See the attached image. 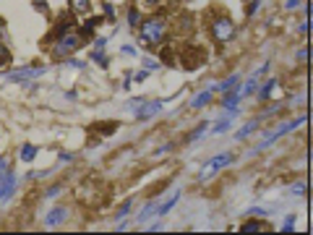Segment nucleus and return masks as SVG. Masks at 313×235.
<instances>
[{"mask_svg":"<svg viewBox=\"0 0 313 235\" xmlns=\"http://www.w3.org/2000/svg\"><path fill=\"white\" fill-rule=\"evenodd\" d=\"M42 74H44V68H39V65H27V68L11 70L6 79H8V81H32V79H39Z\"/></svg>","mask_w":313,"mask_h":235,"instance_id":"7","label":"nucleus"},{"mask_svg":"<svg viewBox=\"0 0 313 235\" xmlns=\"http://www.w3.org/2000/svg\"><path fill=\"white\" fill-rule=\"evenodd\" d=\"M238 81H240V74H232V76H227L225 81L214 84V86H212V91H230V89H235V86H238Z\"/></svg>","mask_w":313,"mask_h":235,"instance_id":"15","label":"nucleus"},{"mask_svg":"<svg viewBox=\"0 0 313 235\" xmlns=\"http://www.w3.org/2000/svg\"><path fill=\"white\" fill-rule=\"evenodd\" d=\"M11 60V47H6V44H0V65H6Z\"/></svg>","mask_w":313,"mask_h":235,"instance_id":"28","label":"nucleus"},{"mask_svg":"<svg viewBox=\"0 0 313 235\" xmlns=\"http://www.w3.org/2000/svg\"><path fill=\"white\" fill-rule=\"evenodd\" d=\"M6 170H11V165H8V159H0V173H6Z\"/></svg>","mask_w":313,"mask_h":235,"instance_id":"39","label":"nucleus"},{"mask_svg":"<svg viewBox=\"0 0 313 235\" xmlns=\"http://www.w3.org/2000/svg\"><path fill=\"white\" fill-rule=\"evenodd\" d=\"M105 18L115 24V18H118V13H115V6H113V3H105Z\"/></svg>","mask_w":313,"mask_h":235,"instance_id":"27","label":"nucleus"},{"mask_svg":"<svg viewBox=\"0 0 313 235\" xmlns=\"http://www.w3.org/2000/svg\"><path fill=\"white\" fill-rule=\"evenodd\" d=\"M68 65H71V68H84V63H81V60H73V58L68 60Z\"/></svg>","mask_w":313,"mask_h":235,"instance_id":"40","label":"nucleus"},{"mask_svg":"<svg viewBox=\"0 0 313 235\" xmlns=\"http://www.w3.org/2000/svg\"><path fill=\"white\" fill-rule=\"evenodd\" d=\"M172 3H180V0H172Z\"/></svg>","mask_w":313,"mask_h":235,"instance_id":"45","label":"nucleus"},{"mask_svg":"<svg viewBox=\"0 0 313 235\" xmlns=\"http://www.w3.org/2000/svg\"><path fill=\"white\" fill-rule=\"evenodd\" d=\"M305 121H308V115H298V118H295V121H287V123H282V126H279V128H277L274 133H269V136H266V138L261 141V144H258V147H256L253 152H261V149H269V147L274 144V141H279V138H282V136H287L290 131H295V128H298V126H303Z\"/></svg>","mask_w":313,"mask_h":235,"instance_id":"3","label":"nucleus"},{"mask_svg":"<svg viewBox=\"0 0 313 235\" xmlns=\"http://www.w3.org/2000/svg\"><path fill=\"white\" fill-rule=\"evenodd\" d=\"M13 191H16V173L11 168L6 173H0V204H6L13 196Z\"/></svg>","mask_w":313,"mask_h":235,"instance_id":"6","label":"nucleus"},{"mask_svg":"<svg viewBox=\"0 0 313 235\" xmlns=\"http://www.w3.org/2000/svg\"><path fill=\"white\" fill-rule=\"evenodd\" d=\"M235 24H232V18L230 16H219V18H214V24H212V34H214V39L222 44V42H230L232 37H235Z\"/></svg>","mask_w":313,"mask_h":235,"instance_id":"4","label":"nucleus"},{"mask_svg":"<svg viewBox=\"0 0 313 235\" xmlns=\"http://www.w3.org/2000/svg\"><path fill=\"white\" fill-rule=\"evenodd\" d=\"M146 76H149V70H139V74H133L131 79H136V81H144Z\"/></svg>","mask_w":313,"mask_h":235,"instance_id":"36","label":"nucleus"},{"mask_svg":"<svg viewBox=\"0 0 313 235\" xmlns=\"http://www.w3.org/2000/svg\"><path fill=\"white\" fill-rule=\"evenodd\" d=\"M251 217H269L272 215V209H264V206H253L251 212H248Z\"/></svg>","mask_w":313,"mask_h":235,"instance_id":"26","label":"nucleus"},{"mask_svg":"<svg viewBox=\"0 0 313 235\" xmlns=\"http://www.w3.org/2000/svg\"><path fill=\"white\" fill-rule=\"evenodd\" d=\"M258 126H261V118H256V121H251V123H245V126H243V128H240V131L235 133V138H238V141L248 138V133H253V131H256Z\"/></svg>","mask_w":313,"mask_h":235,"instance_id":"18","label":"nucleus"},{"mask_svg":"<svg viewBox=\"0 0 313 235\" xmlns=\"http://www.w3.org/2000/svg\"><path fill=\"white\" fill-rule=\"evenodd\" d=\"M60 194V185H53V188H47V191H44V199H55Z\"/></svg>","mask_w":313,"mask_h":235,"instance_id":"32","label":"nucleus"},{"mask_svg":"<svg viewBox=\"0 0 313 235\" xmlns=\"http://www.w3.org/2000/svg\"><path fill=\"white\" fill-rule=\"evenodd\" d=\"M149 230H151V232H154V230H162V222H160V220L151 222V225H149Z\"/></svg>","mask_w":313,"mask_h":235,"instance_id":"42","label":"nucleus"},{"mask_svg":"<svg viewBox=\"0 0 313 235\" xmlns=\"http://www.w3.org/2000/svg\"><path fill=\"white\" fill-rule=\"evenodd\" d=\"M232 162H235V157H232V154H217V157L206 165V168L201 170V180H209L214 173H219L222 168H227V165H232Z\"/></svg>","mask_w":313,"mask_h":235,"instance_id":"5","label":"nucleus"},{"mask_svg":"<svg viewBox=\"0 0 313 235\" xmlns=\"http://www.w3.org/2000/svg\"><path fill=\"white\" fill-rule=\"evenodd\" d=\"M131 204H133V201H131V199H128V201H125V204H123V206H120V212H118V220H123V217H125V215H128V212H131Z\"/></svg>","mask_w":313,"mask_h":235,"instance_id":"31","label":"nucleus"},{"mask_svg":"<svg viewBox=\"0 0 313 235\" xmlns=\"http://www.w3.org/2000/svg\"><path fill=\"white\" fill-rule=\"evenodd\" d=\"M73 29H76V18H73V16L60 18V21L55 24V29H53V39H60L63 34H68V32H73Z\"/></svg>","mask_w":313,"mask_h":235,"instance_id":"11","label":"nucleus"},{"mask_svg":"<svg viewBox=\"0 0 313 235\" xmlns=\"http://www.w3.org/2000/svg\"><path fill=\"white\" fill-rule=\"evenodd\" d=\"M97 24H99V18H86V24L81 27V37H94V29H97Z\"/></svg>","mask_w":313,"mask_h":235,"instance_id":"21","label":"nucleus"},{"mask_svg":"<svg viewBox=\"0 0 313 235\" xmlns=\"http://www.w3.org/2000/svg\"><path fill=\"white\" fill-rule=\"evenodd\" d=\"M144 63H146V68H160V63H156V60H154V58H146V60H144Z\"/></svg>","mask_w":313,"mask_h":235,"instance_id":"37","label":"nucleus"},{"mask_svg":"<svg viewBox=\"0 0 313 235\" xmlns=\"http://www.w3.org/2000/svg\"><path fill=\"white\" fill-rule=\"evenodd\" d=\"M123 55H131V58H133V55H139V53H136V47L125 44V47H123Z\"/></svg>","mask_w":313,"mask_h":235,"instance_id":"35","label":"nucleus"},{"mask_svg":"<svg viewBox=\"0 0 313 235\" xmlns=\"http://www.w3.org/2000/svg\"><path fill=\"white\" fill-rule=\"evenodd\" d=\"M282 110V102H272V105H266L264 110H261V118H272L274 112H279Z\"/></svg>","mask_w":313,"mask_h":235,"instance_id":"25","label":"nucleus"},{"mask_svg":"<svg viewBox=\"0 0 313 235\" xmlns=\"http://www.w3.org/2000/svg\"><path fill=\"white\" fill-rule=\"evenodd\" d=\"M84 44V37L79 34V32H68V34H63L55 44H53V55L55 58H68V55H73L79 47Z\"/></svg>","mask_w":313,"mask_h":235,"instance_id":"2","label":"nucleus"},{"mask_svg":"<svg viewBox=\"0 0 313 235\" xmlns=\"http://www.w3.org/2000/svg\"><path fill=\"white\" fill-rule=\"evenodd\" d=\"M212 97H214V91H212V89L201 91V94H196V97L191 100V107H193V110H198V107H206V105L212 102Z\"/></svg>","mask_w":313,"mask_h":235,"instance_id":"16","label":"nucleus"},{"mask_svg":"<svg viewBox=\"0 0 313 235\" xmlns=\"http://www.w3.org/2000/svg\"><path fill=\"white\" fill-rule=\"evenodd\" d=\"M295 220H298L295 215H290V217L284 220V225H282V230H284V232H293V230H295Z\"/></svg>","mask_w":313,"mask_h":235,"instance_id":"29","label":"nucleus"},{"mask_svg":"<svg viewBox=\"0 0 313 235\" xmlns=\"http://www.w3.org/2000/svg\"><path fill=\"white\" fill-rule=\"evenodd\" d=\"M144 3H146V6H160L162 0H144Z\"/></svg>","mask_w":313,"mask_h":235,"instance_id":"43","label":"nucleus"},{"mask_svg":"<svg viewBox=\"0 0 313 235\" xmlns=\"http://www.w3.org/2000/svg\"><path fill=\"white\" fill-rule=\"evenodd\" d=\"M156 112H162V102H156V100H154V102H146V105L141 102L136 118H139V121H149V118H154Z\"/></svg>","mask_w":313,"mask_h":235,"instance_id":"10","label":"nucleus"},{"mask_svg":"<svg viewBox=\"0 0 313 235\" xmlns=\"http://www.w3.org/2000/svg\"><path fill=\"white\" fill-rule=\"evenodd\" d=\"M274 86H277V79H269L258 91H256V97H258V102H269L272 100V91H274Z\"/></svg>","mask_w":313,"mask_h":235,"instance_id":"13","label":"nucleus"},{"mask_svg":"<svg viewBox=\"0 0 313 235\" xmlns=\"http://www.w3.org/2000/svg\"><path fill=\"white\" fill-rule=\"evenodd\" d=\"M258 11V0H251V6H248V11H245V13H248V16H253Z\"/></svg>","mask_w":313,"mask_h":235,"instance_id":"34","label":"nucleus"},{"mask_svg":"<svg viewBox=\"0 0 313 235\" xmlns=\"http://www.w3.org/2000/svg\"><path fill=\"white\" fill-rule=\"evenodd\" d=\"M89 58H92L97 65L107 68V55H105V50H102V47H94V50H92V55H89Z\"/></svg>","mask_w":313,"mask_h":235,"instance_id":"22","label":"nucleus"},{"mask_svg":"<svg viewBox=\"0 0 313 235\" xmlns=\"http://www.w3.org/2000/svg\"><path fill=\"white\" fill-rule=\"evenodd\" d=\"M303 3V0H287V8H298Z\"/></svg>","mask_w":313,"mask_h":235,"instance_id":"41","label":"nucleus"},{"mask_svg":"<svg viewBox=\"0 0 313 235\" xmlns=\"http://www.w3.org/2000/svg\"><path fill=\"white\" fill-rule=\"evenodd\" d=\"M139 37L146 47H156V44H162L165 37H167V24L162 16H151L146 21H141V27H139Z\"/></svg>","mask_w":313,"mask_h":235,"instance_id":"1","label":"nucleus"},{"mask_svg":"<svg viewBox=\"0 0 313 235\" xmlns=\"http://www.w3.org/2000/svg\"><path fill=\"white\" fill-rule=\"evenodd\" d=\"M73 159H76V157H73L71 152H63V154L58 157V162H60V165H65V162H73Z\"/></svg>","mask_w":313,"mask_h":235,"instance_id":"33","label":"nucleus"},{"mask_svg":"<svg viewBox=\"0 0 313 235\" xmlns=\"http://www.w3.org/2000/svg\"><path fill=\"white\" fill-rule=\"evenodd\" d=\"M156 204H160V199H151L144 209H141V215L136 217V222H146L149 220V215H151V212H156Z\"/></svg>","mask_w":313,"mask_h":235,"instance_id":"20","label":"nucleus"},{"mask_svg":"<svg viewBox=\"0 0 313 235\" xmlns=\"http://www.w3.org/2000/svg\"><path fill=\"white\" fill-rule=\"evenodd\" d=\"M3 29H6V21H3V18H0V34H3Z\"/></svg>","mask_w":313,"mask_h":235,"instance_id":"44","label":"nucleus"},{"mask_svg":"<svg viewBox=\"0 0 313 235\" xmlns=\"http://www.w3.org/2000/svg\"><path fill=\"white\" fill-rule=\"evenodd\" d=\"M141 11L136 8V6H133V8H128V27L131 29H136V27H141Z\"/></svg>","mask_w":313,"mask_h":235,"instance_id":"19","label":"nucleus"},{"mask_svg":"<svg viewBox=\"0 0 313 235\" xmlns=\"http://www.w3.org/2000/svg\"><path fill=\"white\" fill-rule=\"evenodd\" d=\"M37 154H39V149H37L34 144H24V147H21V152H18V159H24V162H34V159H37Z\"/></svg>","mask_w":313,"mask_h":235,"instance_id":"17","label":"nucleus"},{"mask_svg":"<svg viewBox=\"0 0 313 235\" xmlns=\"http://www.w3.org/2000/svg\"><path fill=\"white\" fill-rule=\"evenodd\" d=\"M266 70H269V63H264L261 68H256V70H253V76H251L248 81H245V86H243V89H238V91H240V97H248V94H253V91L258 89V79L266 74Z\"/></svg>","mask_w":313,"mask_h":235,"instance_id":"8","label":"nucleus"},{"mask_svg":"<svg viewBox=\"0 0 313 235\" xmlns=\"http://www.w3.org/2000/svg\"><path fill=\"white\" fill-rule=\"evenodd\" d=\"M65 220H68V209H65V206H55V209L47 212V217H44V225H47V227H60Z\"/></svg>","mask_w":313,"mask_h":235,"instance_id":"9","label":"nucleus"},{"mask_svg":"<svg viewBox=\"0 0 313 235\" xmlns=\"http://www.w3.org/2000/svg\"><path fill=\"white\" fill-rule=\"evenodd\" d=\"M177 201H180V191H172V194H170V199H167L165 204H156V215L165 217V215H167V212H170V209H172Z\"/></svg>","mask_w":313,"mask_h":235,"instance_id":"12","label":"nucleus"},{"mask_svg":"<svg viewBox=\"0 0 313 235\" xmlns=\"http://www.w3.org/2000/svg\"><path fill=\"white\" fill-rule=\"evenodd\" d=\"M293 191H295V194H305V183H295Z\"/></svg>","mask_w":313,"mask_h":235,"instance_id":"38","label":"nucleus"},{"mask_svg":"<svg viewBox=\"0 0 313 235\" xmlns=\"http://www.w3.org/2000/svg\"><path fill=\"white\" fill-rule=\"evenodd\" d=\"M240 230H243V232H256V230H266V222H261V220H253V222H243V225H240Z\"/></svg>","mask_w":313,"mask_h":235,"instance_id":"23","label":"nucleus"},{"mask_svg":"<svg viewBox=\"0 0 313 235\" xmlns=\"http://www.w3.org/2000/svg\"><path fill=\"white\" fill-rule=\"evenodd\" d=\"M71 3V11L79 13V16H89L92 13V0H68Z\"/></svg>","mask_w":313,"mask_h":235,"instance_id":"14","label":"nucleus"},{"mask_svg":"<svg viewBox=\"0 0 313 235\" xmlns=\"http://www.w3.org/2000/svg\"><path fill=\"white\" fill-rule=\"evenodd\" d=\"M232 118H235V115L230 112V115L225 118V121H217V123H214V128H212V133H225V131L230 128V123H232Z\"/></svg>","mask_w":313,"mask_h":235,"instance_id":"24","label":"nucleus"},{"mask_svg":"<svg viewBox=\"0 0 313 235\" xmlns=\"http://www.w3.org/2000/svg\"><path fill=\"white\" fill-rule=\"evenodd\" d=\"M204 131H206V123H201V126H198V128H196V131L188 136V141H196V138H201V136H204Z\"/></svg>","mask_w":313,"mask_h":235,"instance_id":"30","label":"nucleus"}]
</instances>
